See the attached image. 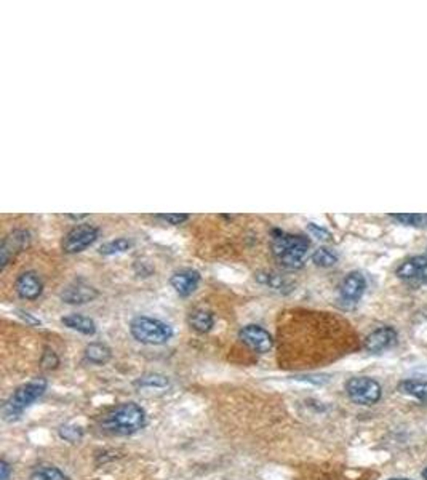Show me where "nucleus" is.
Wrapping results in <instances>:
<instances>
[{"label": "nucleus", "instance_id": "33", "mask_svg": "<svg viewBox=\"0 0 427 480\" xmlns=\"http://www.w3.org/2000/svg\"><path fill=\"white\" fill-rule=\"evenodd\" d=\"M387 480H411V479H387Z\"/></svg>", "mask_w": 427, "mask_h": 480}, {"label": "nucleus", "instance_id": "12", "mask_svg": "<svg viewBox=\"0 0 427 480\" xmlns=\"http://www.w3.org/2000/svg\"><path fill=\"white\" fill-rule=\"evenodd\" d=\"M14 290H17L19 298L26 301H36L43 291V282L37 272L26 271L18 275L17 282H14Z\"/></svg>", "mask_w": 427, "mask_h": 480}, {"label": "nucleus", "instance_id": "30", "mask_svg": "<svg viewBox=\"0 0 427 480\" xmlns=\"http://www.w3.org/2000/svg\"><path fill=\"white\" fill-rule=\"evenodd\" d=\"M10 474H12V466L7 459L0 461V480H10Z\"/></svg>", "mask_w": 427, "mask_h": 480}, {"label": "nucleus", "instance_id": "11", "mask_svg": "<svg viewBox=\"0 0 427 480\" xmlns=\"http://www.w3.org/2000/svg\"><path fill=\"white\" fill-rule=\"evenodd\" d=\"M397 330L392 326H381V328L371 331V333L365 338L364 348L366 353L370 354H381L384 351L394 348L397 344Z\"/></svg>", "mask_w": 427, "mask_h": 480}, {"label": "nucleus", "instance_id": "17", "mask_svg": "<svg viewBox=\"0 0 427 480\" xmlns=\"http://www.w3.org/2000/svg\"><path fill=\"white\" fill-rule=\"evenodd\" d=\"M256 282H260L261 285L269 286L272 290L282 291V293H288L293 290V285L288 282L285 277L279 274H272V272H256L255 274Z\"/></svg>", "mask_w": 427, "mask_h": 480}, {"label": "nucleus", "instance_id": "22", "mask_svg": "<svg viewBox=\"0 0 427 480\" xmlns=\"http://www.w3.org/2000/svg\"><path fill=\"white\" fill-rule=\"evenodd\" d=\"M312 263L319 267H331L337 263V255L326 247H320L312 253Z\"/></svg>", "mask_w": 427, "mask_h": 480}, {"label": "nucleus", "instance_id": "10", "mask_svg": "<svg viewBox=\"0 0 427 480\" xmlns=\"http://www.w3.org/2000/svg\"><path fill=\"white\" fill-rule=\"evenodd\" d=\"M366 290V279L359 271H352L342 279L340 285V298L344 303H359Z\"/></svg>", "mask_w": 427, "mask_h": 480}, {"label": "nucleus", "instance_id": "18", "mask_svg": "<svg viewBox=\"0 0 427 480\" xmlns=\"http://www.w3.org/2000/svg\"><path fill=\"white\" fill-rule=\"evenodd\" d=\"M85 359L93 365H106L112 359V351L103 343H90L85 348Z\"/></svg>", "mask_w": 427, "mask_h": 480}, {"label": "nucleus", "instance_id": "32", "mask_svg": "<svg viewBox=\"0 0 427 480\" xmlns=\"http://www.w3.org/2000/svg\"><path fill=\"white\" fill-rule=\"evenodd\" d=\"M423 479H424V480H427V468H426L424 471H423Z\"/></svg>", "mask_w": 427, "mask_h": 480}, {"label": "nucleus", "instance_id": "8", "mask_svg": "<svg viewBox=\"0 0 427 480\" xmlns=\"http://www.w3.org/2000/svg\"><path fill=\"white\" fill-rule=\"evenodd\" d=\"M29 242H31V234L24 229H17L5 237L2 247H0V267L5 269L10 260L28 249Z\"/></svg>", "mask_w": 427, "mask_h": 480}, {"label": "nucleus", "instance_id": "6", "mask_svg": "<svg viewBox=\"0 0 427 480\" xmlns=\"http://www.w3.org/2000/svg\"><path fill=\"white\" fill-rule=\"evenodd\" d=\"M99 237V229L92 225H79L66 232L61 240V249L64 253L76 255L92 247Z\"/></svg>", "mask_w": 427, "mask_h": 480}, {"label": "nucleus", "instance_id": "3", "mask_svg": "<svg viewBox=\"0 0 427 480\" xmlns=\"http://www.w3.org/2000/svg\"><path fill=\"white\" fill-rule=\"evenodd\" d=\"M47 379L45 378H36L29 383L19 386L14 393L10 395V399L3 404L2 415L3 419L7 421H17L21 417L24 410L29 405H32L39 397H42L43 393L47 390Z\"/></svg>", "mask_w": 427, "mask_h": 480}, {"label": "nucleus", "instance_id": "20", "mask_svg": "<svg viewBox=\"0 0 427 480\" xmlns=\"http://www.w3.org/2000/svg\"><path fill=\"white\" fill-rule=\"evenodd\" d=\"M132 247H133L132 240L123 239V237H121V239H114V240L106 242V244H103L101 247H99V253L104 255V256H112V255H118V253H125V251L130 250Z\"/></svg>", "mask_w": 427, "mask_h": 480}, {"label": "nucleus", "instance_id": "7", "mask_svg": "<svg viewBox=\"0 0 427 480\" xmlns=\"http://www.w3.org/2000/svg\"><path fill=\"white\" fill-rule=\"evenodd\" d=\"M238 338L248 349H251L253 353L258 354H266L269 353L274 346V338L266 328H262L260 325L250 324L245 325L238 331Z\"/></svg>", "mask_w": 427, "mask_h": 480}, {"label": "nucleus", "instance_id": "25", "mask_svg": "<svg viewBox=\"0 0 427 480\" xmlns=\"http://www.w3.org/2000/svg\"><path fill=\"white\" fill-rule=\"evenodd\" d=\"M59 437L66 440V442L77 444L83 437V429L79 426H63L59 428Z\"/></svg>", "mask_w": 427, "mask_h": 480}, {"label": "nucleus", "instance_id": "21", "mask_svg": "<svg viewBox=\"0 0 427 480\" xmlns=\"http://www.w3.org/2000/svg\"><path fill=\"white\" fill-rule=\"evenodd\" d=\"M389 216L404 226L427 227V213H392Z\"/></svg>", "mask_w": 427, "mask_h": 480}, {"label": "nucleus", "instance_id": "28", "mask_svg": "<svg viewBox=\"0 0 427 480\" xmlns=\"http://www.w3.org/2000/svg\"><path fill=\"white\" fill-rule=\"evenodd\" d=\"M307 231H309L314 237H317L319 240H330L331 237L330 231H326L325 227L315 225V222H309V225H307Z\"/></svg>", "mask_w": 427, "mask_h": 480}, {"label": "nucleus", "instance_id": "29", "mask_svg": "<svg viewBox=\"0 0 427 480\" xmlns=\"http://www.w3.org/2000/svg\"><path fill=\"white\" fill-rule=\"evenodd\" d=\"M17 314H18V317H21L24 322H26L28 325H42V322L36 319V317H32L31 314L26 313V311H23V309H17Z\"/></svg>", "mask_w": 427, "mask_h": 480}, {"label": "nucleus", "instance_id": "23", "mask_svg": "<svg viewBox=\"0 0 427 480\" xmlns=\"http://www.w3.org/2000/svg\"><path fill=\"white\" fill-rule=\"evenodd\" d=\"M29 480H69V477L61 469L53 466H42L37 468L36 471L31 474Z\"/></svg>", "mask_w": 427, "mask_h": 480}, {"label": "nucleus", "instance_id": "26", "mask_svg": "<svg viewBox=\"0 0 427 480\" xmlns=\"http://www.w3.org/2000/svg\"><path fill=\"white\" fill-rule=\"evenodd\" d=\"M41 365H42V368H45V370H54L59 365V359H58V355L56 353H54L53 349H45L43 351V354H42V359H41Z\"/></svg>", "mask_w": 427, "mask_h": 480}, {"label": "nucleus", "instance_id": "31", "mask_svg": "<svg viewBox=\"0 0 427 480\" xmlns=\"http://www.w3.org/2000/svg\"><path fill=\"white\" fill-rule=\"evenodd\" d=\"M71 220H83V218H87V215H67Z\"/></svg>", "mask_w": 427, "mask_h": 480}, {"label": "nucleus", "instance_id": "5", "mask_svg": "<svg viewBox=\"0 0 427 480\" xmlns=\"http://www.w3.org/2000/svg\"><path fill=\"white\" fill-rule=\"evenodd\" d=\"M346 393L354 404L370 407L379 402L382 389L378 381L370 376H354L346 381Z\"/></svg>", "mask_w": 427, "mask_h": 480}, {"label": "nucleus", "instance_id": "4", "mask_svg": "<svg viewBox=\"0 0 427 480\" xmlns=\"http://www.w3.org/2000/svg\"><path fill=\"white\" fill-rule=\"evenodd\" d=\"M130 333L138 343L147 346H160L173 338V328L165 322L138 315L130 322Z\"/></svg>", "mask_w": 427, "mask_h": 480}, {"label": "nucleus", "instance_id": "14", "mask_svg": "<svg viewBox=\"0 0 427 480\" xmlns=\"http://www.w3.org/2000/svg\"><path fill=\"white\" fill-rule=\"evenodd\" d=\"M198 284H200V274L194 269L178 271L170 279V285L173 286V290L180 296H183V298L191 296L194 291L197 290Z\"/></svg>", "mask_w": 427, "mask_h": 480}, {"label": "nucleus", "instance_id": "2", "mask_svg": "<svg viewBox=\"0 0 427 480\" xmlns=\"http://www.w3.org/2000/svg\"><path fill=\"white\" fill-rule=\"evenodd\" d=\"M311 249V240L301 234H287L284 231H272V255L282 267L288 271L301 269L304 256Z\"/></svg>", "mask_w": 427, "mask_h": 480}, {"label": "nucleus", "instance_id": "15", "mask_svg": "<svg viewBox=\"0 0 427 480\" xmlns=\"http://www.w3.org/2000/svg\"><path fill=\"white\" fill-rule=\"evenodd\" d=\"M187 324L197 333H208L213 328V325H215V315H213L211 311L197 308L191 311L189 317H187Z\"/></svg>", "mask_w": 427, "mask_h": 480}, {"label": "nucleus", "instance_id": "27", "mask_svg": "<svg viewBox=\"0 0 427 480\" xmlns=\"http://www.w3.org/2000/svg\"><path fill=\"white\" fill-rule=\"evenodd\" d=\"M157 218H160V220L167 221L168 225L173 226H180L183 222H186L189 220V215L186 213H167V215H157Z\"/></svg>", "mask_w": 427, "mask_h": 480}, {"label": "nucleus", "instance_id": "19", "mask_svg": "<svg viewBox=\"0 0 427 480\" xmlns=\"http://www.w3.org/2000/svg\"><path fill=\"white\" fill-rule=\"evenodd\" d=\"M399 390L404 394H408L411 397L418 399L419 402L427 404V381L405 379L399 384Z\"/></svg>", "mask_w": 427, "mask_h": 480}, {"label": "nucleus", "instance_id": "9", "mask_svg": "<svg viewBox=\"0 0 427 480\" xmlns=\"http://www.w3.org/2000/svg\"><path fill=\"white\" fill-rule=\"evenodd\" d=\"M99 296V291L95 286L85 284V282L77 280L72 282V284L66 285L63 289L61 293H59V298H61L63 303L66 304H87L95 301Z\"/></svg>", "mask_w": 427, "mask_h": 480}, {"label": "nucleus", "instance_id": "1", "mask_svg": "<svg viewBox=\"0 0 427 480\" xmlns=\"http://www.w3.org/2000/svg\"><path fill=\"white\" fill-rule=\"evenodd\" d=\"M147 423V415L135 402L121 404L101 417L99 428L111 435H132L141 430Z\"/></svg>", "mask_w": 427, "mask_h": 480}, {"label": "nucleus", "instance_id": "24", "mask_svg": "<svg viewBox=\"0 0 427 480\" xmlns=\"http://www.w3.org/2000/svg\"><path fill=\"white\" fill-rule=\"evenodd\" d=\"M168 384H170V379L160 373L144 375L135 381V386H141V388H167Z\"/></svg>", "mask_w": 427, "mask_h": 480}, {"label": "nucleus", "instance_id": "13", "mask_svg": "<svg viewBox=\"0 0 427 480\" xmlns=\"http://www.w3.org/2000/svg\"><path fill=\"white\" fill-rule=\"evenodd\" d=\"M397 277L408 282H427V255L405 260L397 267Z\"/></svg>", "mask_w": 427, "mask_h": 480}, {"label": "nucleus", "instance_id": "16", "mask_svg": "<svg viewBox=\"0 0 427 480\" xmlns=\"http://www.w3.org/2000/svg\"><path fill=\"white\" fill-rule=\"evenodd\" d=\"M61 324L64 326H67V328L79 331V333L85 336H93L96 333L95 320L82 314H69L66 315V317L61 319Z\"/></svg>", "mask_w": 427, "mask_h": 480}]
</instances>
